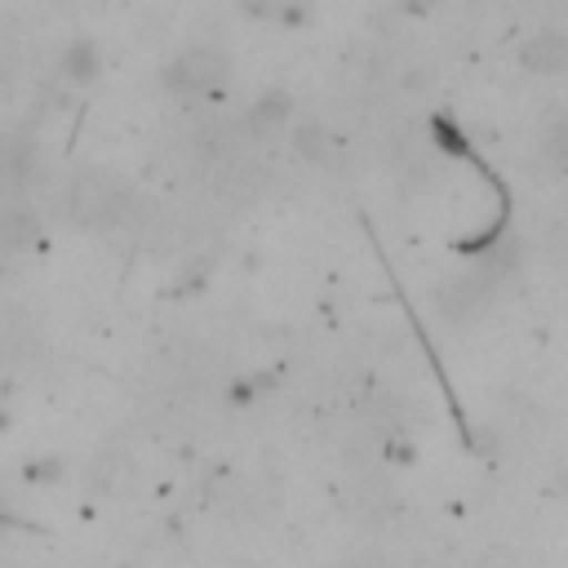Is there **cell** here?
<instances>
[{
	"label": "cell",
	"instance_id": "obj_1",
	"mask_svg": "<svg viewBox=\"0 0 568 568\" xmlns=\"http://www.w3.org/2000/svg\"><path fill=\"white\" fill-rule=\"evenodd\" d=\"M124 209H129V186L111 173H80L67 186V217L89 226V231L120 222Z\"/></svg>",
	"mask_w": 568,
	"mask_h": 568
},
{
	"label": "cell",
	"instance_id": "obj_2",
	"mask_svg": "<svg viewBox=\"0 0 568 568\" xmlns=\"http://www.w3.org/2000/svg\"><path fill=\"white\" fill-rule=\"evenodd\" d=\"M231 75V58L222 44H186L169 67H164V89L178 98H204L222 89Z\"/></svg>",
	"mask_w": 568,
	"mask_h": 568
},
{
	"label": "cell",
	"instance_id": "obj_3",
	"mask_svg": "<svg viewBox=\"0 0 568 568\" xmlns=\"http://www.w3.org/2000/svg\"><path fill=\"white\" fill-rule=\"evenodd\" d=\"M497 275H501L497 266H479V271H470V275H453V280H444V284L435 288V311H439L444 320H453V324L470 320V315L488 302Z\"/></svg>",
	"mask_w": 568,
	"mask_h": 568
},
{
	"label": "cell",
	"instance_id": "obj_4",
	"mask_svg": "<svg viewBox=\"0 0 568 568\" xmlns=\"http://www.w3.org/2000/svg\"><path fill=\"white\" fill-rule=\"evenodd\" d=\"M568 62V40L564 31L546 27V31H532L524 44H519V67L532 71V75H559Z\"/></svg>",
	"mask_w": 568,
	"mask_h": 568
},
{
	"label": "cell",
	"instance_id": "obj_5",
	"mask_svg": "<svg viewBox=\"0 0 568 568\" xmlns=\"http://www.w3.org/2000/svg\"><path fill=\"white\" fill-rule=\"evenodd\" d=\"M36 240H40V217H36V209L22 204V200L0 204V248H4V253H22V248H31Z\"/></svg>",
	"mask_w": 568,
	"mask_h": 568
},
{
	"label": "cell",
	"instance_id": "obj_6",
	"mask_svg": "<svg viewBox=\"0 0 568 568\" xmlns=\"http://www.w3.org/2000/svg\"><path fill=\"white\" fill-rule=\"evenodd\" d=\"M58 71H62L71 84H93V80L102 75V49H98L93 40H71V44L62 49Z\"/></svg>",
	"mask_w": 568,
	"mask_h": 568
},
{
	"label": "cell",
	"instance_id": "obj_7",
	"mask_svg": "<svg viewBox=\"0 0 568 568\" xmlns=\"http://www.w3.org/2000/svg\"><path fill=\"white\" fill-rule=\"evenodd\" d=\"M284 120H288V93H262V98L248 106L244 129H248L253 138H266V133H275Z\"/></svg>",
	"mask_w": 568,
	"mask_h": 568
},
{
	"label": "cell",
	"instance_id": "obj_8",
	"mask_svg": "<svg viewBox=\"0 0 568 568\" xmlns=\"http://www.w3.org/2000/svg\"><path fill=\"white\" fill-rule=\"evenodd\" d=\"M293 151L320 164V160L328 155V133H324L320 124H297V129H293Z\"/></svg>",
	"mask_w": 568,
	"mask_h": 568
},
{
	"label": "cell",
	"instance_id": "obj_9",
	"mask_svg": "<svg viewBox=\"0 0 568 568\" xmlns=\"http://www.w3.org/2000/svg\"><path fill=\"white\" fill-rule=\"evenodd\" d=\"M444 0H399V9L404 13H413V18H422V13H435Z\"/></svg>",
	"mask_w": 568,
	"mask_h": 568
},
{
	"label": "cell",
	"instance_id": "obj_10",
	"mask_svg": "<svg viewBox=\"0 0 568 568\" xmlns=\"http://www.w3.org/2000/svg\"><path fill=\"white\" fill-rule=\"evenodd\" d=\"M244 9H248L253 18H271V13H280V4H275V0H244Z\"/></svg>",
	"mask_w": 568,
	"mask_h": 568
}]
</instances>
